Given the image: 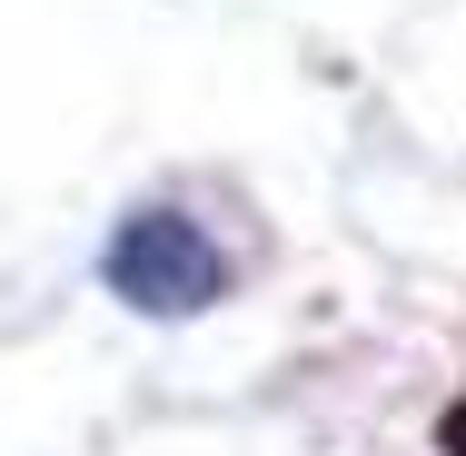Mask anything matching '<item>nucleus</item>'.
Segmentation results:
<instances>
[{
    "instance_id": "obj_1",
    "label": "nucleus",
    "mask_w": 466,
    "mask_h": 456,
    "mask_svg": "<svg viewBox=\"0 0 466 456\" xmlns=\"http://www.w3.org/2000/svg\"><path fill=\"white\" fill-rule=\"evenodd\" d=\"M109 288L149 318H198L218 298V248L188 228L179 208H139L119 238H109Z\"/></svg>"
},
{
    "instance_id": "obj_2",
    "label": "nucleus",
    "mask_w": 466,
    "mask_h": 456,
    "mask_svg": "<svg viewBox=\"0 0 466 456\" xmlns=\"http://www.w3.org/2000/svg\"><path fill=\"white\" fill-rule=\"evenodd\" d=\"M437 447H447V456H466V397L447 407V417H437Z\"/></svg>"
}]
</instances>
